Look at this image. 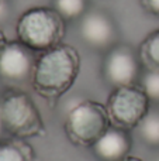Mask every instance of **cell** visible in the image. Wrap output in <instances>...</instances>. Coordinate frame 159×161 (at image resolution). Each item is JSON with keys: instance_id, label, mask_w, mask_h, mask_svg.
<instances>
[{"instance_id": "obj_11", "label": "cell", "mask_w": 159, "mask_h": 161, "mask_svg": "<svg viewBox=\"0 0 159 161\" xmlns=\"http://www.w3.org/2000/svg\"><path fill=\"white\" fill-rule=\"evenodd\" d=\"M138 136L151 148H159V108L152 106L137 127Z\"/></svg>"}, {"instance_id": "obj_4", "label": "cell", "mask_w": 159, "mask_h": 161, "mask_svg": "<svg viewBox=\"0 0 159 161\" xmlns=\"http://www.w3.org/2000/svg\"><path fill=\"white\" fill-rule=\"evenodd\" d=\"M111 126L107 106L97 100H82L65 117V134L75 146L90 148Z\"/></svg>"}, {"instance_id": "obj_1", "label": "cell", "mask_w": 159, "mask_h": 161, "mask_svg": "<svg viewBox=\"0 0 159 161\" xmlns=\"http://www.w3.org/2000/svg\"><path fill=\"white\" fill-rule=\"evenodd\" d=\"M80 65L79 51L73 45L61 42L38 54L31 86L39 96L55 100L75 85Z\"/></svg>"}, {"instance_id": "obj_20", "label": "cell", "mask_w": 159, "mask_h": 161, "mask_svg": "<svg viewBox=\"0 0 159 161\" xmlns=\"http://www.w3.org/2000/svg\"><path fill=\"white\" fill-rule=\"evenodd\" d=\"M0 6H2V0H0Z\"/></svg>"}, {"instance_id": "obj_10", "label": "cell", "mask_w": 159, "mask_h": 161, "mask_svg": "<svg viewBox=\"0 0 159 161\" xmlns=\"http://www.w3.org/2000/svg\"><path fill=\"white\" fill-rule=\"evenodd\" d=\"M0 161H37V154L24 139H0Z\"/></svg>"}, {"instance_id": "obj_13", "label": "cell", "mask_w": 159, "mask_h": 161, "mask_svg": "<svg viewBox=\"0 0 159 161\" xmlns=\"http://www.w3.org/2000/svg\"><path fill=\"white\" fill-rule=\"evenodd\" d=\"M141 61L151 69H159V28L149 33L140 47Z\"/></svg>"}, {"instance_id": "obj_14", "label": "cell", "mask_w": 159, "mask_h": 161, "mask_svg": "<svg viewBox=\"0 0 159 161\" xmlns=\"http://www.w3.org/2000/svg\"><path fill=\"white\" fill-rule=\"evenodd\" d=\"M138 83L142 86L149 100L155 105H159V69L148 68L146 71H144Z\"/></svg>"}, {"instance_id": "obj_8", "label": "cell", "mask_w": 159, "mask_h": 161, "mask_svg": "<svg viewBox=\"0 0 159 161\" xmlns=\"http://www.w3.org/2000/svg\"><path fill=\"white\" fill-rule=\"evenodd\" d=\"M37 54L20 40H11L0 51V80L8 85L31 82Z\"/></svg>"}, {"instance_id": "obj_6", "label": "cell", "mask_w": 159, "mask_h": 161, "mask_svg": "<svg viewBox=\"0 0 159 161\" xmlns=\"http://www.w3.org/2000/svg\"><path fill=\"white\" fill-rule=\"evenodd\" d=\"M142 75L140 53L128 44H115L103 54L101 76L113 88L138 83Z\"/></svg>"}, {"instance_id": "obj_16", "label": "cell", "mask_w": 159, "mask_h": 161, "mask_svg": "<svg viewBox=\"0 0 159 161\" xmlns=\"http://www.w3.org/2000/svg\"><path fill=\"white\" fill-rule=\"evenodd\" d=\"M8 40L6 38V36H4V33L2 31V28H0V51H2V48L4 47V44L7 42Z\"/></svg>"}, {"instance_id": "obj_5", "label": "cell", "mask_w": 159, "mask_h": 161, "mask_svg": "<svg viewBox=\"0 0 159 161\" xmlns=\"http://www.w3.org/2000/svg\"><path fill=\"white\" fill-rule=\"evenodd\" d=\"M111 125L127 130L137 129L152 108V102L140 83L113 88L107 99Z\"/></svg>"}, {"instance_id": "obj_15", "label": "cell", "mask_w": 159, "mask_h": 161, "mask_svg": "<svg viewBox=\"0 0 159 161\" xmlns=\"http://www.w3.org/2000/svg\"><path fill=\"white\" fill-rule=\"evenodd\" d=\"M141 6L148 14L159 17V0H141Z\"/></svg>"}, {"instance_id": "obj_17", "label": "cell", "mask_w": 159, "mask_h": 161, "mask_svg": "<svg viewBox=\"0 0 159 161\" xmlns=\"http://www.w3.org/2000/svg\"><path fill=\"white\" fill-rule=\"evenodd\" d=\"M123 161H144L142 158H140V157H134V156H128L127 158H124Z\"/></svg>"}, {"instance_id": "obj_9", "label": "cell", "mask_w": 159, "mask_h": 161, "mask_svg": "<svg viewBox=\"0 0 159 161\" xmlns=\"http://www.w3.org/2000/svg\"><path fill=\"white\" fill-rule=\"evenodd\" d=\"M131 148L132 137L130 130L111 125L90 150L99 161H123L130 156Z\"/></svg>"}, {"instance_id": "obj_19", "label": "cell", "mask_w": 159, "mask_h": 161, "mask_svg": "<svg viewBox=\"0 0 159 161\" xmlns=\"http://www.w3.org/2000/svg\"><path fill=\"white\" fill-rule=\"evenodd\" d=\"M155 161H159V156L156 157V158H155Z\"/></svg>"}, {"instance_id": "obj_7", "label": "cell", "mask_w": 159, "mask_h": 161, "mask_svg": "<svg viewBox=\"0 0 159 161\" xmlns=\"http://www.w3.org/2000/svg\"><path fill=\"white\" fill-rule=\"evenodd\" d=\"M79 37L86 47L97 53H106L118 44V27L111 14L103 8L90 7L79 19Z\"/></svg>"}, {"instance_id": "obj_18", "label": "cell", "mask_w": 159, "mask_h": 161, "mask_svg": "<svg viewBox=\"0 0 159 161\" xmlns=\"http://www.w3.org/2000/svg\"><path fill=\"white\" fill-rule=\"evenodd\" d=\"M4 127H3V122H2V117H0V139H2V136L4 134Z\"/></svg>"}, {"instance_id": "obj_2", "label": "cell", "mask_w": 159, "mask_h": 161, "mask_svg": "<svg viewBox=\"0 0 159 161\" xmlns=\"http://www.w3.org/2000/svg\"><path fill=\"white\" fill-rule=\"evenodd\" d=\"M66 24L52 6H35L21 13L17 20V40L35 53H44L61 44L66 34Z\"/></svg>"}, {"instance_id": "obj_3", "label": "cell", "mask_w": 159, "mask_h": 161, "mask_svg": "<svg viewBox=\"0 0 159 161\" xmlns=\"http://www.w3.org/2000/svg\"><path fill=\"white\" fill-rule=\"evenodd\" d=\"M0 117L7 134L17 139L45 136V122L37 103L27 92L10 88L0 95Z\"/></svg>"}, {"instance_id": "obj_12", "label": "cell", "mask_w": 159, "mask_h": 161, "mask_svg": "<svg viewBox=\"0 0 159 161\" xmlns=\"http://www.w3.org/2000/svg\"><path fill=\"white\" fill-rule=\"evenodd\" d=\"M52 7L66 23L79 21L90 8V0H52Z\"/></svg>"}]
</instances>
